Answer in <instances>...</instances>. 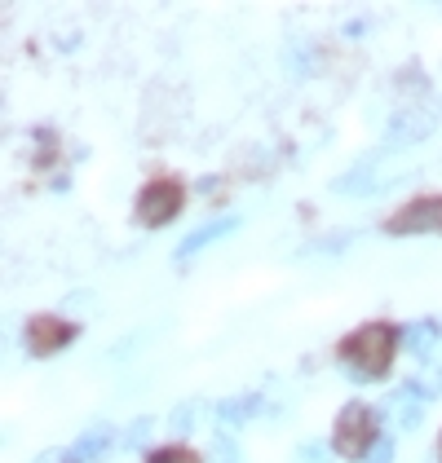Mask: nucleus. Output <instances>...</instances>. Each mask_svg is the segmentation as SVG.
I'll list each match as a JSON object with an SVG mask.
<instances>
[{
  "instance_id": "obj_8",
  "label": "nucleus",
  "mask_w": 442,
  "mask_h": 463,
  "mask_svg": "<svg viewBox=\"0 0 442 463\" xmlns=\"http://www.w3.org/2000/svg\"><path fill=\"white\" fill-rule=\"evenodd\" d=\"M235 225H239V216H221V221H213V225H199V230H190V234H186V243L178 248V256H182V260H186V256H195L199 248H208L213 239L230 234Z\"/></svg>"
},
{
  "instance_id": "obj_4",
  "label": "nucleus",
  "mask_w": 442,
  "mask_h": 463,
  "mask_svg": "<svg viewBox=\"0 0 442 463\" xmlns=\"http://www.w3.org/2000/svg\"><path fill=\"white\" fill-rule=\"evenodd\" d=\"M389 234H442V199H416L389 216Z\"/></svg>"
},
{
  "instance_id": "obj_17",
  "label": "nucleus",
  "mask_w": 442,
  "mask_h": 463,
  "mask_svg": "<svg viewBox=\"0 0 442 463\" xmlns=\"http://www.w3.org/2000/svg\"><path fill=\"white\" fill-rule=\"evenodd\" d=\"M150 463H199V459H195L190 450H182V446H173V450H155Z\"/></svg>"
},
{
  "instance_id": "obj_6",
  "label": "nucleus",
  "mask_w": 442,
  "mask_h": 463,
  "mask_svg": "<svg viewBox=\"0 0 442 463\" xmlns=\"http://www.w3.org/2000/svg\"><path fill=\"white\" fill-rule=\"evenodd\" d=\"M62 340H72V326H62L58 318L40 314V318L27 322V345H32V354H53V349H62Z\"/></svg>"
},
{
  "instance_id": "obj_9",
  "label": "nucleus",
  "mask_w": 442,
  "mask_h": 463,
  "mask_svg": "<svg viewBox=\"0 0 442 463\" xmlns=\"http://www.w3.org/2000/svg\"><path fill=\"white\" fill-rule=\"evenodd\" d=\"M253 411H257V397H253V392H244V397H226V402L217 406L221 424H248Z\"/></svg>"
},
{
  "instance_id": "obj_16",
  "label": "nucleus",
  "mask_w": 442,
  "mask_h": 463,
  "mask_svg": "<svg viewBox=\"0 0 442 463\" xmlns=\"http://www.w3.org/2000/svg\"><path fill=\"white\" fill-rule=\"evenodd\" d=\"M328 446H319V441H305V446H296V463H328Z\"/></svg>"
},
{
  "instance_id": "obj_20",
  "label": "nucleus",
  "mask_w": 442,
  "mask_h": 463,
  "mask_svg": "<svg viewBox=\"0 0 442 463\" xmlns=\"http://www.w3.org/2000/svg\"><path fill=\"white\" fill-rule=\"evenodd\" d=\"M36 463H58V455H53V450H44V455H40Z\"/></svg>"
},
{
  "instance_id": "obj_18",
  "label": "nucleus",
  "mask_w": 442,
  "mask_h": 463,
  "mask_svg": "<svg viewBox=\"0 0 442 463\" xmlns=\"http://www.w3.org/2000/svg\"><path fill=\"white\" fill-rule=\"evenodd\" d=\"M411 397H438V384H434V380H411Z\"/></svg>"
},
{
  "instance_id": "obj_5",
  "label": "nucleus",
  "mask_w": 442,
  "mask_h": 463,
  "mask_svg": "<svg viewBox=\"0 0 442 463\" xmlns=\"http://www.w3.org/2000/svg\"><path fill=\"white\" fill-rule=\"evenodd\" d=\"M429 128H434V119L425 110H403L389 124V133H385V150H403V146L420 142V137H429Z\"/></svg>"
},
{
  "instance_id": "obj_3",
  "label": "nucleus",
  "mask_w": 442,
  "mask_h": 463,
  "mask_svg": "<svg viewBox=\"0 0 442 463\" xmlns=\"http://www.w3.org/2000/svg\"><path fill=\"white\" fill-rule=\"evenodd\" d=\"M178 213H182V185H173V181H155L138 194V221L150 225V230L168 225Z\"/></svg>"
},
{
  "instance_id": "obj_13",
  "label": "nucleus",
  "mask_w": 442,
  "mask_h": 463,
  "mask_svg": "<svg viewBox=\"0 0 442 463\" xmlns=\"http://www.w3.org/2000/svg\"><path fill=\"white\" fill-rule=\"evenodd\" d=\"M195 415H199V402H182L173 415H168V432H178V437H186L190 428H195Z\"/></svg>"
},
{
  "instance_id": "obj_2",
  "label": "nucleus",
  "mask_w": 442,
  "mask_h": 463,
  "mask_svg": "<svg viewBox=\"0 0 442 463\" xmlns=\"http://www.w3.org/2000/svg\"><path fill=\"white\" fill-rule=\"evenodd\" d=\"M371 428H376V415H371L368 406H345L341 415H336V437H332V446L345 455V459H363L371 450Z\"/></svg>"
},
{
  "instance_id": "obj_1",
  "label": "nucleus",
  "mask_w": 442,
  "mask_h": 463,
  "mask_svg": "<svg viewBox=\"0 0 442 463\" xmlns=\"http://www.w3.org/2000/svg\"><path fill=\"white\" fill-rule=\"evenodd\" d=\"M341 362L354 371V380L380 375V371L394 362V331L380 326V322H371V326H363V331H354V335L341 345Z\"/></svg>"
},
{
  "instance_id": "obj_15",
  "label": "nucleus",
  "mask_w": 442,
  "mask_h": 463,
  "mask_svg": "<svg viewBox=\"0 0 442 463\" xmlns=\"http://www.w3.org/2000/svg\"><path fill=\"white\" fill-rule=\"evenodd\" d=\"M363 463H394V441H389V437H376L371 450L363 455Z\"/></svg>"
},
{
  "instance_id": "obj_12",
  "label": "nucleus",
  "mask_w": 442,
  "mask_h": 463,
  "mask_svg": "<svg viewBox=\"0 0 442 463\" xmlns=\"http://www.w3.org/2000/svg\"><path fill=\"white\" fill-rule=\"evenodd\" d=\"M332 190H336V194H368V190H376V181H371L368 168H354L350 177L332 181Z\"/></svg>"
},
{
  "instance_id": "obj_11",
  "label": "nucleus",
  "mask_w": 442,
  "mask_h": 463,
  "mask_svg": "<svg viewBox=\"0 0 442 463\" xmlns=\"http://www.w3.org/2000/svg\"><path fill=\"white\" fill-rule=\"evenodd\" d=\"M389 411H394V424L399 428H407V432L420 428V402H416L411 392H399V397L389 402Z\"/></svg>"
},
{
  "instance_id": "obj_19",
  "label": "nucleus",
  "mask_w": 442,
  "mask_h": 463,
  "mask_svg": "<svg viewBox=\"0 0 442 463\" xmlns=\"http://www.w3.org/2000/svg\"><path fill=\"white\" fill-rule=\"evenodd\" d=\"M147 437H150V420H138V424L129 428V446H142Z\"/></svg>"
},
{
  "instance_id": "obj_7",
  "label": "nucleus",
  "mask_w": 442,
  "mask_h": 463,
  "mask_svg": "<svg viewBox=\"0 0 442 463\" xmlns=\"http://www.w3.org/2000/svg\"><path fill=\"white\" fill-rule=\"evenodd\" d=\"M107 450H110V428H107V424H93V428H84V437H80L72 450H67V463L102 459Z\"/></svg>"
},
{
  "instance_id": "obj_14",
  "label": "nucleus",
  "mask_w": 442,
  "mask_h": 463,
  "mask_svg": "<svg viewBox=\"0 0 442 463\" xmlns=\"http://www.w3.org/2000/svg\"><path fill=\"white\" fill-rule=\"evenodd\" d=\"M213 463H244V455H239V446L230 437H217L213 441Z\"/></svg>"
},
{
  "instance_id": "obj_10",
  "label": "nucleus",
  "mask_w": 442,
  "mask_h": 463,
  "mask_svg": "<svg viewBox=\"0 0 442 463\" xmlns=\"http://www.w3.org/2000/svg\"><path fill=\"white\" fill-rule=\"evenodd\" d=\"M434 340H438V331H434L429 322H416V326H407V335H403L407 354H416V357H429V354H434Z\"/></svg>"
}]
</instances>
